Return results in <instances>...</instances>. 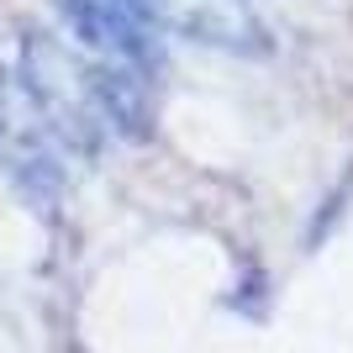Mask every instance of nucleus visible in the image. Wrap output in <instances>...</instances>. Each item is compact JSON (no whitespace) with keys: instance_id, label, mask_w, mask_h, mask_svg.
<instances>
[{"instance_id":"1","label":"nucleus","mask_w":353,"mask_h":353,"mask_svg":"<svg viewBox=\"0 0 353 353\" xmlns=\"http://www.w3.org/2000/svg\"><path fill=\"white\" fill-rule=\"evenodd\" d=\"M63 27L111 63L148 69L159 59V16L153 0H53Z\"/></svg>"}]
</instances>
